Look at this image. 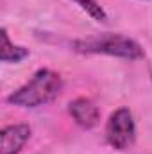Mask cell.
<instances>
[{"mask_svg":"<svg viewBox=\"0 0 152 154\" xmlns=\"http://www.w3.org/2000/svg\"><path fill=\"white\" fill-rule=\"evenodd\" d=\"M0 38H2V48H0V59H2V63H20L25 57H29V48L11 43L5 27L0 31Z\"/></svg>","mask_w":152,"mask_h":154,"instance_id":"8992f818","label":"cell"},{"mask_svg":"<svg viewBox=\"0 0 152 154\" xmlns=\"http://www.w3.org/2000/svg\"><path fill=\"white\" fill-rule=\"evenodd\" d=\"M31 138V127L27 124L5 125L0 131V154H20Z\"/></svg>","mask_w":152,"mask_h":154,"instance_id":"277c9868","label":"cell"},{"mask_svg":"<svg viewBox=\"0 0 152 154\" xmlns=\"http://www.w3.org/2000/svg\"><path fill=\"white\" fill-rule=\"evenodd\" d=\"M68 113L75 120L77 125H81L82 129H91L100 120V109H99V106L91 99H86V97L74 99L68 104Z\"/></svg>","mask_w":152,"mask_h":154,"instance_id":"5b68a950","label":"cell"},{"mask_svg":"<svg viewBox=\"0 0 152 154\" xmlns=\"http://www.w3.org/2000/svg\"><path fill=\"white\" fill-rule=\"evenodd\" d=\"M74 2L84 13H88L93 20H97L100 23H108V13L104 11V7L97 0H74Z\"/></svg>","mask_w":152,"mask_h":154,"instance_id":"52a82bcc","label":"cell"},{"mask_svg":"<svg viewBox=\"0 0 152 154\" xmlns=\"http://www.w3.org/2000/svg\"><path fill=\"white\" fill-rule=\"evenodd\" d=\"M106 140L116 151H127L136 140V124L127 108H118L106 124Z\"/></svg>","mask_w":152,"mask_h":154,"instance_id":"3957f363","label":"cell"},{"mask_svg":"<svg viewBox=\"0 0 152 154\" xmlns=\"http://www.w3.org/2000/svg\"><path fill=\"white\" fill-rule=\"evenodd\" d=\"M63 90V79L57 72L48 68H39L23 86L14 90L7 102L18 108H39L52 102Z\"/></svg>","mask_w":152,"mask_h":154,"instance_id":"6da1fadb","label":"cell"},{"mask_svg":"<svg viewBox=\"0 0 152 154\" xmlns=\"http://www.w3.org/2000/svg\"><path fill=\"white\" fill-rule=\"evenodd\" d=\"M72 48L79 54H104V56L122 57L129 61H138L145 56L138 41L127 38L123 34H114V32L75 39L72 41Z\"/></svg>","mask_w":152,"mask_h":154,"instance_id":"7a4b0ae2","label":"cell"}]
</instances>
